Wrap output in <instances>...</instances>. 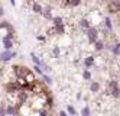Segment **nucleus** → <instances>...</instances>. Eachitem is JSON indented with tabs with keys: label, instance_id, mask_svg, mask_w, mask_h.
<instances>
[{
	"label": "nucleus",
	"instance_id": "obj_1",
	"mask_svg": "<svg viewBox=\"0 0 120 116\" xmlns=\"http://www.w3.org/2000/svg\"><path fill=\"white\" fill-rule=\"evenodd\" d=\"M106 93L110 94L111 97L114 99H119L120 97V86H119V81L117 80H109L107 81V87H106Z\"/></svg>",
	"mask_w": 120,
	"mask_h": 116
},
{
	"label": "nucleus",
	"instance_id": "obj_2",
	"mask_svg": "<svg viewBox=\"0 0 120 116\" xmlns=\"http://www.w3.org/2000/svg\"><path fill=\"white\" fill-rule=\"evenodd\" d=\"M12 71H13V74L16 78H23V80H26V77L32 73V70L28 68L26 65H22V64H16L12 67Z\"/></svg>",
	"mask_w": 120,
	"mask_h": 116
},
{
	"label": "nucleus",
	"instance_id": "obj_3",
	"mask_svg": "<svg viewBox=\"0 0 120 116\" xmlns=\"http://www.w3.org/2000/svg\"><path fill=\"white\" fill-rule=\"evenodd\" d=\"M85 36H87V41H88L90 45H94L96 41L98 39V36H100L98 28H97V26H91L88 31H85Z\"/></svg>",
	"mask_w": 120,
	"mask_h": 116
},
{
	"label": "nucleus",
	"instance_id": "obj_4",
	"mask_svg": "<svg viewBox=\"0 0 120 116\" xmlns=\"http://www.w3.org/2000/svg\"><path fill=\"white\" fill-rule=\"evenodd\" d=\"M18 57V52L16 51H2L0 52V61L2 62H9L12 58H16Z\"/></svg>",
	"mask_w": 120,
	"mask_h": 116
},
{
	"label": "nucleus",
	"instance_id": "obj_5",
	"mask_svg": "<svg viewBox=\"0 0 120 116\" xmlns=\"http://www.w3.org/2000/svg\"><path fill=\"white\" fill-rule=\"evenodd\" d=\"M19 112V108L16 104L10 103V104H6V116H16Z\"/></svg>",
	"mask_w": 120,
	"mask_h": 116
},
{
	"label": "nucleus",
	"instance_id": "obj_6",
	"mask_svg": "<svg viewBox=\"0 0 120 116\" xmlns=\"http://www.w3.org/2000/svg\"><path fill=\"white\" fill-rule=\"evenodd\" d=\"M2 44H3L4 51H13L15 41H12V39H9V38H6V36H3V38H2Z\"/></svg>",
	"mask_w": 120,
	"mask_h": 116
},
{
	"label": "nucleus",
	"instance_id": "obj_7",
	"mask_svg": "<svg viewBox=\"0 0 120 116\" xmlns=\"http://www.w3.org/2000/svg\"><path fill=\"white\" fill-rule=\"evenodd\" d=\"M42 16H44V19H46V20H51V22H52V19H54V15H52V6L46 4V7H44Z\"/></svg>",
	"mask_w": 120,
	"mask_h": 116
},
{
	"label": "nucleus",
	"instance_id": "obj_8",
	"mask_svg": "<svg viewBox=\"0 0 120 116\" xmlns=\"http://www.w3.org/2000/svg\"><path fill=\"white\" fill-rule=\"evenodd\" d=\"M103 26H104V29H106L109 33L113 32V22H111L110 16H104V17H103Z\"/></svg>",
	"mask_w": 120,
	"mask_h": 116
},
{
	"label": "nucleus",
	"instance_id": "obj_9",
	"mask_svg": "<svg viewBox=\"0 0 120 116\" xmlns=\"http://www.w3.org/2000/svg\"><path fill=\"white\" fill-rule=\"evenodd\" d=\"M78 26H80V28H81L84 32H85V31H88L93 25H91V22L87 19V17H81V19L78 20Z\"/></svg>",
	"mask_w": 120,
	"mask_h": 116
},
{
	"label": "nucleus",
	"instance_id": "obj_10",
	"mask_svg": "<svg viewBox=\"0 0 120 116\" xmlns=\"http://www.w3.org/2000/svg\"><path fill=\"white\" fill-rule=\"evenodd\" d=\"M82 64H84L85 70L91 68L94 64H96V57H94V55H88V57H85V58H84V61H82Z\"/></svg>",
	"mask_w": 120,
	"mask_h": 116
},
{
	"label": "nucleus",
	"instance_id": "obj_11",
	"mask_svg": "<svg viewBox=\"0 0 120 116\" xmlns=\"http://www.w3.org/2000/svg\"><path fill=\"white\" fill-rule=\"evenodd\" d=\"M52 32H54L55 35H65V32H67V26H65V23L52 26Z\"/></svg>",
	"mask_w": 120,
	"mask_h": 116
},
{
	"label": "nucleus",
	"instance_id": "obj_12",
	"mask_svg": "<svg viewBox=\"0 0 120 116\" xmlns=\"http://www.w3.org/2000/svg\"><path fill=\"white\" fill-rule=\"evenodd\" d=\"M0 29H6L7 33H9V32H15L13 25H12L9 20H2V22H0Z\"/></svg>",
	"mask_w": 120,
	"mask_h": 116
},
{
	"label": "nucleus",
	"instance_id": "obj_13",
	"mask_svg": "<svg viewBox=\"0 0 120 116\" xmlns=\"http://www.w3.org/2000/svg\"><path fill=\"white\" fill-rule=\"evenodd\" d=\"M93 48H94V51H96V52H100V51H103V49L106 48V42L98 38V39L96 41V44L93 45Z\"/></svg>",
	"mask_w": 120,
	"mask_h": 116
},
{
	"label": "nucleus",
	"instance_id": "obj_14",
	"mask_svg": "<svg viewBox=\"0 0 120 116\" xmlns=\"http://www.w3.org/2000/svg\"><path fill=\"white\" fill-rule=\"evenodd\" d=\"M32 12L36 13V15H42V12H44V6H42L41 3H38V2H33L32 3Z\"/></svg>",
	"mask_w": 120,
	"mask_h": 116
},
{
	"label": "nucleus",
	"instance_id": "obj_15",
	"mask_svg": "<svg viewBox=\"0 0 120 116\" xmlns=\"http://www.w3.org/2000/svg\"><path fill=\"white\" fill-rule=\"evenodd\" d=\"M30 58H32V61H33V64L38 65V67H42V64L45 62V61H42V60L35 54V52H30Z\"/></svg>",
	"mask_w": 120,
	"mask_h": 116
},
{
	"label": "nucleus",
	"instance_id": "obj_16",
	"mask_svg": "<svg viewBox=\"0 0 120 116\" xmlns=\"http://www.w3.org/2000/svg\"><path fill=\"white\" fill-rule=\"evenodd\" d=\"M100 88H101V86H100L98 81H91L90 83V92L91 93H98Z\"/></svg>",
	"mask_w": 120,
	"mask_h": 116
},
{
	"label": "nucleus",
	"instance_id": "obj_17",
	"mask_svg": "<svg viewBox=\"0 0 120 116\" xmlns=\"http://www.w3.org/2000/svg\"><path fill=\"white\" fill-rule=\"evenodd\" d=\"M111 54L114 57H119L120 55V42H114L113 47H111Z\"/></svg>",
	"mask_w": 120,
	"mask_h": 116
},
{
	"label": "nucleus",
	"instance_id": "obj_18",
	"mask_svg": "<svg viewBox=\"0 0 120 116\" xmlns=\"http://www.w3.org/2000/svg\"><path fill=\"white\" fill-rule=\"evenodd\" d=\"M36 115L38 116H49V109L48 108H39V109H36Z\"/></svg>",
	"mask_w": 120,
	"mask_h": 116
},
{
	"label": "nucleus",
	"instance_id": "obj_19",
	"mask_svg": "<svg viewBox=\"0 0 120 116\" xmlns=\"http://www.w3.org/2000/svg\"><path fill=\"white\" fill-rule=\"evenodd\" d=\"M42 81H44L46 86H52L54 84V78L51 76H48V74H44V76H42Z\"/></svg>",
	"mask_w": 120,
	"mask_h": 116
},
{
	"label": "nucleus",
	"instance_id": "obj_20",
	"mask_svg": "<svg viewBox=\"0 0 120 116\" xmlns=\"http://www.w3.org/2000/svg\"><path fill=\"white\" fill-rule=\"evenodd\" d=\"M64 4L70 7H78L81 6V0H70V2H64Z\"/></svg>",
	"mask_w": 120,
	"mask_h": 116
},
{
	"label": "nucleus",
	"instance_id": "obj_21",
	"mask_svg": "<svg viewBox=\"0 0 120 116\" xmlns=\"http://www.w3.org/2000/svg\"><path fill=\"white\" fill-rule=\"evenodd\" d=\"M82 78L85 80V81H91V78H93L91 71L90 70H82Z\"/></svg>",
	"mask_w": 120,
	"mask_h": 116
},
{
	"label": "nucleus",
	"instance_id": "obj_22",
	"mask_svg": "<svg viewBox=\"0 0 120 116\" xmlns=\"http://www.w3.org/2000/svg\"><path fill=\"white\" fill-rule=\"evenodd\" d=\"M62 23H65L62 16H54V19H52V25H54V26H56V25H62Z\"/></svg>",
	"mask_w": 120,
	"mask_h": 116
},
{
	"label": "nucleus",
	"instance_id": "obj_23",
	"mask_svg": "<svg viewBox=\"0 0 120 116\" xmlns=\"http://www.w3.org/2000/svg\"><path fill=\"white\" fill-rule=\"evenodd\" d=\"M81 116H91V109L90 106H84L81 109Z\"/></svg>",
	"mask_w": 120,
	"mask_h": 116
},
{
	"label": "nucleus",
	"instance_id": "obj_24",
	"mask_svg": "<svg viewBox=\"0 0 120 116\" xmlns=\"http://www.w3.org/2000/svg\"><path fill=\"white\" fill-rule=\"evenodd\" d=\"M59 55H61V48H59V47H54L52 48V57L54 58H59Z\"/></svg>",
	"mask_w": 120,
	"mask_h": 116
},
{
	"label": "nucleus",
	"instance_id": "obj_25",
	"mask_svg": "<svg viewBox=\"0 0 120 116\" xmlns=\"http://www.w3.org/2000/svg\"><path fill=\"white\" fill-rule=\"evenodd\" d=\"M67 113L68 115H70V116H75L77 115V110H75V108H74V106H68V108H67Z\"/></svg>",
	"mask_w": 120,
	"mask_h": 116
},
{
	"label": "nucleus",
	"instance_id": "obj_26",
	"mask_svg": "<svg viewBox=\"0 0 120 116\" xmlns=\"http://www.w3.org/2000/svg\"><path fill=\"white\" fill-rule=\"evenodd\" d=\"M33 73H35V74H39L41 77L45 74V73H44V70H42L41 67H38V65H33Z\"/></svg>",
	"mask_w": 120,
	"mask_h": 116
},
{
	"label": "nucleus",
	"instance_id": "obj_27",
	"mask_svg": "<svg viewBox=\"0 0 120 116\" xmlns=\"http://www.w3.org/2000/svg\"><path fill=\"white\" fill-rule=\"evenodd\" d=\"M0 116H6V104H0Z\"/></svg>",
	"mask_w": 120,
	"mask_h": 116
},
{
	"label": "nucleus",
	"instance_id": "obj_28",
	"mask_svg": "<svg viewBox=\"0 0 120 116\" xmlns=\"http://www.w3.org/2000/svg\"><path fill=\"white\" fill-rule=\"evenodd\" d=\"M42 70H44V71H51V70H52V68H51L48 64H46V62H44V64H42V67H41Z\"/></svg>",
	"mask_w": 120,
	"mask_h": 116
},
{
	"label": "nucleus",
	"instance_id": "obj_29",
	"mask_svg": "<svg viewBox=\"0 0 120 116\" xmlns=\"http://www.w3.org/2000/svg\"><path fill=\"white\" fill-rule=\"evenodd\" d=\"M36 39L41 41V42H45L46 41V36H45V35H36Z\"/></svg>",
	"mask_w": 120,
	"mask_h": 116
},
{
	"label": "nucleus",
	"instance_id": "obj_30",
	"mask_svg": "<svg viewBox=\"0 0 120 116\" xmlns=\"http://www.w3.org/2000/svg\"><path fill=\"white\" fill-rule=\"evenodd\" d=\"M59 116H70V115H68L67 113V110H59V113H58Z\"/></svg>",
	"mask_w": 120,
	"mask_h": 116
},
{
	"label": "nucleus",
	"instance_id": "obj_31",
	"mask_svg": "<svg viewBox=\"0 0 120 116\" xmlns=\"http://www.w3.org/2000/svg\"><path fill=\"white\" fill-rule=\"evenodd\" d=\"M3 15H4V9H3L2 6H0V17H2Z\"/></svg>",
	"mask_w": 120,
	"mask_h": 116
},
{
	"label": "nucleus",
	"instance_id": "obj_32",
	"mask_svg": "<svg viewBox=\"0 0 120 116\" xmlns=\"http://www.w3.org/2000/svg\"><path fill=\"white\" fill-rule=\"evenodd\" d=\"M75 97H77V100H81V97H82V96H81V93H77Z\"/></svg>",
	"mask_w": 120,
	"mask_h": 116
},
{
	"label": "nucleus",
	"instance_id": "obj_33",
	"mask_svg": "<svg viewBox=\"0 0 120 116\" xmlns=\"http://www.w3.org/2000/svg\"><path fill=\"white\" fill-rule=\"evenodd\" d=\"M117 10L120 12V0H117Z\"/></svg>",
	"mask_w": 120,
	"mask_h": 116
},
{
	"label": "nucleus",
	"instance_id": "obj_34",
	"mask_svg": "<svg viewBox=\"0 0 120 116\" xmlns=\"http://www.w3.org/2000/svg\"><path fill=\"white\" fill-rule=\"evenodd\" d=\"M0 97H2V94H0Z\"/></svg>",
	"mask_w": 120,
	"mask_h": 116
},
{
	"label": "nucleus",
	"instance_id": "obj_35",
	"mask_svg": "<svg viewBox=\"0 0 120 116\" xmlns=\"http://www.w3.org/2000/svg\"><path fill=\"white\" fill-rule=\"evenodd\" d=\"M91 116H93V115H91Z\"/></svg>",
	"mask_w": 120,
	"mask_h": 116
}]
</instances>
